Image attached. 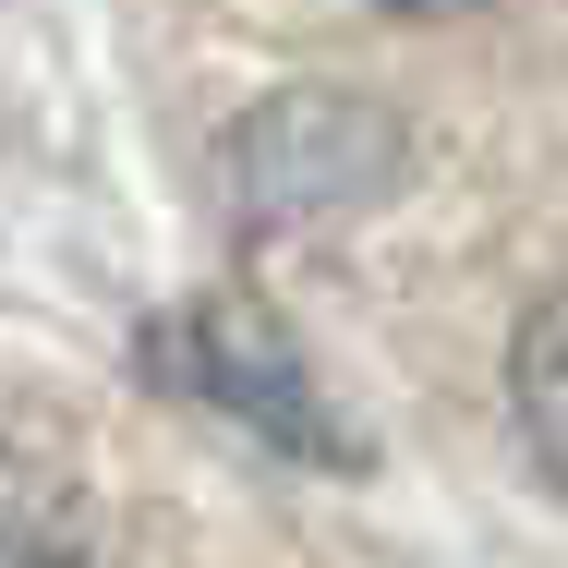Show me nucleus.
Instances as JSON below:
<instances>
[{"label":"nucleus","instance_id":"nucleus-1","mask_svg":"<svg viewBox=\"0 0 568 568\" xmlns=\"http://www.w3.org/2000/svg\"><path fill=\"white\" fill-rule=\"evenodd\" d=\"M387 170H399V121L375 110V98H351V85H278L266 110L230 121V145H219V194H230L242 230L339 219Z\"/></svg>","mask_w":568,"mask_h":568},{"label":"nucleus","instance_id":"nucleus-2","mask_svg":"<svg viewBox=\"0 0 568 568\" xmlns=\"http://www.w3.org/2000/svg\"><path fill=\"white\" fill-rule=\"evenodd\" d=\"M145 363H158V387L230 412L242 436H266L278 459L351 471V436H339V412H327V387L303 375L291 327H266L254 303H182V315H158L145 327Z\"/></svg>","mask_w":568,"mask_h":568},{"label":"nucleus","instance_id":"nucleus-3","mask_svg":"<svg viewBox=\"0 0 568 568\" xmlns=\"http://www.w3.org/2000/svg\"><path fill=\"white\" fill-rule=\"evenodd\" d=\"M508 412H520V448L532 471L568 496V291H545L508 339Z\"/></svg>","mask_w":568,"mask_h":568},{"label":"nucleus","instance_id":"nucleus-4","mask_svg":"<svg viewBox=\"0 0 568 568\" xmlns=\"http://www.w3.org/2000/svg\"><path fill=\"white\" fill-rule=\"evenodd\" d=\"M0 568H85V496L37 448H0Z\"/></svg>","mask_w":568,"mask_h":568},{"label":"nucleus","instance_id":"nucleus-5","mask_svg":"<svg viewBox=\"0 0 568 568\" xmlns=\"http://www.w3.org/2000/svg\"><path fill=\"white\" fill-rule=\"evenodd\" d=\"M375 12H412V24H424V12H471V0H375Z\"/></svg>","mask_w":568,"mask_h":568}]
</instances>
